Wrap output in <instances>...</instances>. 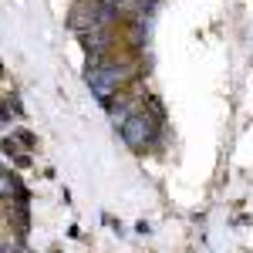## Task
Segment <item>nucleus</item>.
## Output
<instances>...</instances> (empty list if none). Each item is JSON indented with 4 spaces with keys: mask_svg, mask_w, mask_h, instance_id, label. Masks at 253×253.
<instances>
[{
    "mask_svg": "<svg viewBox=\"0 0 253 253\" xmlns=\"http://www.w3.org/2000/svg\"><path fill=\"white\" fill-rule=\"evenodd\" d=\"M128 75H132V64H128V61H108V64L88 68V84H91V91L108 105L112 95H118V88L128 81Z\"/></svg>",
    "mask_w": 253,
    "mask_h": 253,
    "instance_id": "obj_1",
    "label": "nucleus"
},
{
    "mask_svg": "<svg viewBox=\"0 0 253 253\" xmlns=\"http://www.w3.org/2000/svg\"><path fill=\"white\" fill-rule=\"evenodd\" d=\"M122 138H125L128 149H145V145H152V138H156V118L149 115L145 108H142V112H132V115L122 122Z\"/></svg>",
    "mask_w": 253,
    "mask_h": 253,
    "instance_id": "obj_2",
    "label": "nucleus"
},
{
    "mask_svg": "<svg viewBox=\"0 0 253 253\" xmlns=\"http://www.w3.org/2000/svg\"><path fill=\"white\" fill-rule=\"evenodd\" d=\"M81 44H84L91 64H101V54L112 47V34H108V27H95V31H84L81 34Z\"/></svg>",
    "mask_w": 253,
    "mask_h": 253,
    "instance_id": "obj_3",
    "label": "nucleus"
},
{
    "mask_svg": "<svg viewBox=\"0 0 253 253\" xmlns=\"http://www.w3.org/2000/svg\"><path fill=\"white\" fill-rule=\"evenodd\" d=\"M24 189H20L17 175L7 172V169H0V199H10V196H20Z\"/></svg>",
    "mask_w": 253,
    "mask_h": 253,
    "instance_id": "obj_4",
    "label": "nucleus"
},
{
    "mask_svg": "<svg viewBox=\"0 0 253 253\" xmlns=\"http://www.w3.org/2000/svg\"><path fill=\"white\" fill-rule=\"evenodd\" d=\"M101 3H105V7H108V10H128V7H135L138 0H101Z\"/></svg>",
    "mask_w": 253,
    "mask_h": 253,
    "instance_id": "obj_5",
    "label": "nucleus"
},
{
    "mask_svg": "<svg viewBox=\"0 0 253 253\" xmlns=\"http://www.w3.org/2000/svg\"><path fill=\"white\" fill-rule=\"evenodd\" d=\"M7 118H10V112H7V108L0 105V128H7Z\"/></svg>",
    "mask_w": 253,
    "mask_h": 253,
    "instance_id": "obj_6",
    "label": "nucleus"
}]
</instances>
